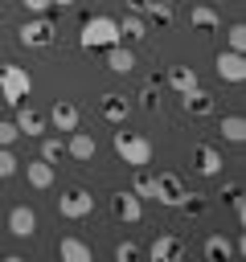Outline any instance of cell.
Returning <instances> with one entry per match:
<instances>
[{"label":"cell","instance_id":"cell-1","mask_svg":"<svg viewBox=\"0 0 246 262\" xmlns=\"http://www.w3.org/2000/svg\"><path fill=\"white\" fill-rule=\"evenodd\" d=\"M111 147H115V156H119L123 164H131V168H148L152 156H156V143H152L144 131H123V123H119V131L111 135Z\"/></svg>","mask_w":246,"mask_h":262},{"label":"cell","instance_id":"cell-2","mask_svg":"<svg viewBox=\"0 0 246 262\" xmlns=\"http://www.w3.org/2000/svg\"><path fill=\"white\" fill-rule=\"evenodd\" d=\"M78 45L90 53V49H107V45H119V20L98 12V16H86L82 29H78Z\"/></svg>","mask_w":246,"mask_h":262},{"label":"cell","instance_id":"cell-3","mask_svg":"<svg viewBox=\"0 0 246 262\" xmlns=\"http://www.w3.org/2000/svg\"><path fill=\"white\" fill-rule=\"evenodd\" d=\"M16 41H20L25 49H49V45H57V20H53L49 12H41V16H33V20L20 25Z\"/></svg>","mask_w":246,"mask_h":262},{"label":"cell","instance_id":"cell-4","mask_svg":"<svg viewBox=\"0 0 246 262\" xmlns=\"http://www.w3.org/2000/svg\"><path fill=\"white\" fill-rule=\"evenodd\" d=\"M29 90H33V74H29L25 66H16V61L0 66V94H4V102H8V106L25 102V98H29Z\"/></svg>","mask_w":246,"mask_h":262},{"label":"cell","instance_id":"cell-5","mask_svg":"<svg viewBox=\"0 0 246 262\" xmlns=\"http://www.w3.org/2000/svg\"><path fill=\"white\" fill-rule=\"evenodd\" d=\"M57 213H61L66 221L90 217V213H94V192H90V188H66V192L57 196Z\"/></svg>","mask_w":246,"mask_h":262},{"label":"cell","instance_id":"cell-6","mask_svg":"<svg viewBox=\"0 0 246 262\" xmlns=\"http://www.w3.org/2000/svg\"><path fill=\"white\" fill-rule=\"evenodd\" d=\"M184 254H189V246H184V237H180V233H172V229L156 233V237H152V246H148V258H152V262H180Z\"/></svg>","mask_w":246,"mask_h":262},{"label":"cell","instance_id":"cell-7","mask_svg":"<svg viewBox=\"0 0 246 262\" xmlns=\"http://www.w3.org/2000/svg\"><path fill=\"white\" fill-rule=\"evenodd\" d=\"M184 196H189V188H184V180H180L176 172H156V205H164V209H180Z\"/></svg>","mask_w":246,"mask_h":262},{"label":"cell","instance_id":"cell-8","mask_svg":"<svg viewBox=\"0 0 246 262\" xmlns=\"http://www.w3.org/2000/svg\"><path fill=\"white\" fill-rule=\"evenodd\" d=\"M111 213H115V221L135 225V221H144V201L131 188H119V192H111Z\"/></svg>","mask_w":246,"mask_h":262},{"label":"cell","instance_id":"cell-9","mask_svg":"<svg viewBox=\"0 0 246 262\" xmlns=\"http://www.w3.org/2000/svg\"><path fill=\"white\" fill-rule=\"evenodd\" d=\"M213 70H217V78L221 82H246V57L242 53H234V49H221L217 57H213Z\"/></svg>","mask_w":246,"mask_h":262},{"label":"cell","instance_id":"cell-10","mask_svg":"<svg viewBox=\"0 0 246 262\" xmlns=\"http://www.w3.org/2000/svg\"><path fill=\"white\" fill-rule=\"evenodd\" d=\"M12 123H16V131L29 135V139H41V135H45V115H41L37 106H29V102H16Z\"/></svg>","mask_w":246,"mask_h":262},{"label":"cell","instance_id":"cell-11","mask_svg":"<svg viewBox=\"0 0 246 262\" xmlns=\"http://www.w3.org/2000/svg\"><path fill=\"white\" fill-rule=\"evenodd\" d=\"M221 147H213V143H197L193 147V168H197V176H221Z\"/></svg>","mask_w":246,"mask_h":262},{"label":"cell","instance_id":"cell-12","mask_svg":"<svg viewBox=\"0 0 246 262\" xmlns=\"http://www.w3.org/2000/svg\"><path fill=\"white\" fill-rule=\"evenodd\" d=\"M45 123H49L53 131H66V135H70L74 127H82V111H78L74 102H66V98H61V102H53V106H49V119H45Z\"/></svg>","mask_w":246,"mask_h":262},{"label":"cell","instance_id":"cell-13","mask_svg":"<svg viewBox=\"0 0 246 262\" xmlns=\"http://www.w3.org/2000/svg\"><path fill=\"white\" fill-rule=\"evenodd\" d=\"M94 151H98L94 135L74 127V131H70V139H66V156H70V160H78V164H90V160H94Z\"/></svg>","mask_w":246,"mask_h":262},{"label":"cell","instance_id":"cell-14","mask_svg":"<svg viewBox=\"0 0 246 262\" xmlns=\"http://www.w3.org/2000/svg\"><path fill=\"white\" fill-rule=\"evenodd\" d=\"M180 106H184V115H193V119H209V115H213V94L201 90V86H193V90L180 94Z\"/></svg>","mask_w":246,"mask_h":262},{"label":"cell","instance_id":"cell-15","mask_svg":"<svg viewBox=\"0 0 246 262\" xmlns=\"http://www.w3.org/2000/svg\"><path fill=\"white\" fill-rule=\"evenodd\" d=\"M98 111H102V119H107V123H115V127H119V123L131 115V98H127V94H119V90H107V94H102V102H98Z\"/></svg>","mask_w":246,"mask_h":262},{"label":"cell","instance_id":"cell-16","mask_svg":"<svg viewBox=\"0 0 246 262\" xmlns=\"http://www.w3.org/2000/svg\"><path fill=\"white\" fill-rule=\"evenodd\" d=\"M8 233L12 237H33L37 233V213L29 205H12L8 209Z\"/></svg>","mask_w":246,"mask_h":262},{"label":"cell","instance_id":"cell-17","mask_svg":"<svg viewBox=\"0 0 246 262\" xmlns=\"http://www.w3.org/2000/svg\"><path fill=\"white\" fill-rule=\"evenodd\" d=\"M25 180L33 184V188H53V180H57V172H53V164L49 160H25Z\"/></svg>","mask_w":246,"mask_h":262},{"label":"cell","instance_id":"cell-18","mask_svg":"<svg viewBox=\"0 0 246 262\" xmlns=\"http://www.w3.org/2000/svg\"><path fill=\"white\" fill-rule=\"evenodd\" d=\"M57 258L61 262H94V250H90V242H82V237H61L57 242Z\"/></svg>","mask_w":246,"mask_h":262},{"label":"cell","instance_id":"cell-19","mask_svg":"<svg viewBox=\"0 0 246 262\" xmlns=\"http://www.w3.org/2000/svg\"><path fill=\"white\" fill-rule=\"evenodd\" d=\"M189 25H193V29H201V33H213V29H221V12H217L213 4H205V0H201V4H193V8H189Z\"/></svg>","mask_w":246,"mask_h":262},{"label":"cell","instance_id":"cell-20","mask_svg":"<svg viewBox=\"0 0 246 262\" xmlns=\"http://www.w3.org/2000/svg\"><path fill=\"white\" fill-rule=\"evenodd\" d=\"M107 70L111 74H131L135 70V53H131V45H107Z\"/></svg>","mask_w":246,"mask_h":262},{"label":"cell","instance_id":"cell-21","mask_svg":"<svg viewBox=\"0 0 246 262\" xmlns=\"http://www.w3.org/2000/svg\"><path fill=\"white\" fill-rule=\"evenodd\" d=\"M201 250H205V258H209V262H230V258H238V254H234V242H230L225 233H209Z\"/></svg>","mask_w":246,"mask_h":262},{"label":"cell","instance_id":"cell-22","mask_svg":"<svg viewBox=\"0 0 246 262\" xmlns=\"http://www.w3.org/2000/svg\"><path fill=\"white\" fill-rule=\"evenodd\" d=\"M148 37V20L144 16H135V12H127L123 20H119V41H127V45H139Z\"/></svg>","mask_w":246,"mask_h":262},{"label":"cell","instance_id":"cell-23","mask_svg":"<svg viewBox=\"0 0 246 262\" xmlns=\"http://www.w3.org/2000/svg\"><path fill=\"white\" fill-rule=\"evenodd\" d=\"M168 86H172L176 94H184V90H193V86H201V82H197V70H193V66H172V70H168Z\"/></svg>","mask_w":246,"mask_h":262},{"label":"cell","instance_id":"cell-24","mask_svg":"<svg viewBox=\"0 0 246 262\" xmlns=\"http://www.w3.org/2000/svg\"><path fill=\"white\" fill-rule=\"evenodd\" d=\"M131 192H135L139 201H156V176H152L148 168H135V172H131Z\"/></svg>","mask_w":246,"mask_h":262},{"label":"cell","instance_id":"cell-25","mask_svg":"<svg viewBox=\"0 0 246 262\" xmlns=\"http://www.w3.org/2000/svg\"><path fill=\"white\" fill-rule=\"evenodd\" d=\"M221 139L225 143H242L246 139V119L242 115H221Z\"/></svg>","mask_w":246,"mask_h":262},{"label":"cell","instance_id":"cell-26","mask_svg":"<svg viewBox=\"0 0 246 262\" xmlns=\"http://www.w3.org/2000/svg\"><path fill=\"white\" fill-rule=\"evenodd\" d=\"M135 98H139V106H144V111H160V82H156V74L144 82V90H139Z\"/></svg>","mask_w":246,"mask_h":262},{"label":"cell","instance_id":"cell-27","mask_svg":"<svg viewBox=\"0 0 246 262\" xmlns=\"http://www.w3.org/2000/svg\"><path fill=\"white\" fill-rule=\"evenodd\" d=\"M61 156H66V139L45 131V135H41V160H49V164H53V160H61Z\"/></svg>","mask_w":246,"mask_h":262},{"label":"cell","instance_id":"cell-28","mask_svg":"<svg viewBox=\"0 0 246 262\" xmlns=\"http://www.w3.org/2000/svg\"><path fill=\"white\" fill-rule=\"evenodd\" d=\"M144 20H152L156 29H168V25H172V4H160V0H156V4L144 12Z\"/></svg>","mask_w":246,"mask_h":262},{"label":"cell","instance_id":"cell-29","mask_svg":"<svg viewBox=\"0 0 246 262\" xmlns=\"http://www.w3.org/2000/svg\"><path fill=\"white\" fill-rule=\"evenodd\" d=\"M225 49H234V53L246 49V25H242V20H234V25L225 29Z\"/></svg>","mask_w":246,"mask_h":262},{"label":"cell","instance_id":"cell-30","mask_svg":"<svg viewBox=\"0 0 246 262\" xmlns=\"http://www.w3.org/2000/svg\"><path fill=\"white\" fill-rule=\"evenodd\" d=\"M16 168H20V160L12 156V147H0V180L16 176Z\"/></svg>","mask_w":246,"mask_h":262},{"label":"cell","instance_id":"cell-31","mask_svg":"<svg viewBox=\"0 0 246 262\" xmlns=\"http://www.w3.org/2000/svg\"><path fill=\"white\" fill-rule=\"evenodd\" d=\"M205 205H209V201H205V196H201V192H189V196H184V205H180V209H184V213H189V217H201V213H205Z\"/></svg>","mask_w":246,"mask_h":262},{"label":"cell","instance_id":"cell-32","mask_svg":"<svg viewBox=\"0 0 246 262\" xmlns=\"http://www.w3.org/2000/svg\"><path fill=\"white\" fill-rule=\"evenodd\" d=\"M20 139V131H16V123L12 119H0V147H12Z\"/></svg>","mask_w":246,"mask_h":262},{"label":"cell","instance_id":"cell-33","mask_svg":"<svg viewBox=\"0 0 246 262\" xmlns=\"http://www.w3.org/2000/svg\"><path fill=\"white\" fill-rule=\"evenodd\" d=\"M131 258H139V246L135 242H119L115 246V262H131Z\"/></svg>","mask_w":246,"mask_h":262},{"label":"cell","instance_id":"cell-34","mask_svg":"<svg viewBox=\"0 0 246 262\" xmlns=\"http://www.w3.org/2000/svg\"><path fill=\"white\" fill-rule=\"evenodd\" d=\"M20 8H25V12H33V16H41V12H49L53 4H49V0H20Z\"/></svg>","mask_w":246,"mask_h":262},{"label":"cell","instance_id":"cell-35","mask_svg":"<svg viewBox=\"0 0 246 262\" xmlns=\"http://www.w3.org/2000/svg\"><path fill=\"white\" fill-rule=\"evenodd\" d=\"M152 4H156V0H123V8H127V12H135V16H144Z\"/></svg>","mask_w":246,"mask_h":262},{"label":"cell","instance_id":"cell-36","mask_svg":"<svg viewBox=\"0 0 246 262\" xmlns=\"http://www.w3.org/2000/svg\"><path fill=\"white\" fill-rule=\"evenodd\" d=\"M49 4H53V8H70L74 0H49Z\"/></svg>","mask_w":246,"mask_h":262},{"label":"cell","instance_id":"cell-37","mask_svg":"<svg viewBox=\"0 0 246 262\" xmlns=\"http://www.w3.org/2000/svg\"><path fill=\"white\" fill-rule=\"evenodd\" d=\"M160 4H176V0H160Z\"/></svg>","mask_w":246,"mask_h":262},{"label":"cell","instance_id":"cell-38","mask_svg":"<svg viewBox=\"0 0 246 262\" xmlns=\"http://www.w3.org/2000/svg\"><path fill=\"white\" fill-rule=\"evenodd\" d=\"M0 29H4V16H0Z\"/></svg>","mask_w":246,"mask_h":262},{"label":"cell","instance_id":"cell-39","mask_svg":"<svg viewBox=\"0 0 246 262\" xmlns=\"http://www.w3.org/2000/svg\"><path fill=\"white\" fill-rule=\"evenodd\" d=\"M205 4H217V0H205Z\"/></svg>","mask_w":246,"mask_h":262}]
</instances>
